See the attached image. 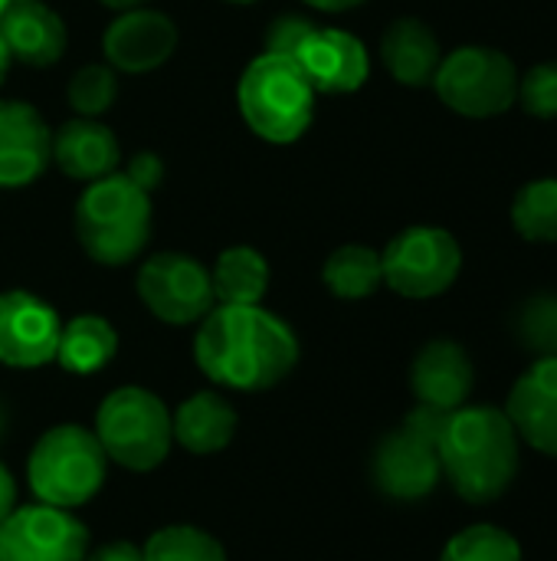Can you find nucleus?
Here are the masks:
<instances>
[{"label": "nucleus", "instance_id": "nucleus-1", "mask_svg": "<svg viewBox=\"0 0 557 561\" xmlns=\"http://www.w3.org/2000/svg\"><path fill=\"white\" fill-rule=\"evenodd\" d=\"M194 358L223 388L266 391L295 368L299 339L263 306H213L200 319Z\"/></svg>", "mask_w": 557, "mask_h": 561}, {"label": "nucleus", "instance_id": "nucleus-2", "mask_svg": "<svg viewBox=\"0 0 557 561\" xmlns=\"http://www.w3.org/2000/svg\"><path fill=\"white\" fill-rule=\"evenodd\" d=\"M440 470L466 503L486 506L519 477V434L502 408H456L437 444Z\"/></svg>", "mask_w": 557, "mask_h": 561}, {"label": "nucleus", "instance_id": "nucleus-3", "mask_svg": "<svg viewBox=\"0 0 557 561\" xmlns=\"http://www.w3.org/2000/svg\"><path fill=\"white\" fill-rule=\"evenodd\" d=\"M76 240L102 266L138 260L151 240V194L118 171L92 181L76 201Z\"/></svg>", "mask_w": 557, "mask_h": 561}, {"label": "nucleus", "instance_id": "nucleus-4", "mask_svg": "<svg viewBox=\"0 0 557 561\" xmlns=\"http://www.w3.org/2000/svg\"><path fill=\"white\" fill-rule=\"evenodd\" d=\"M240 115L269 145L299 141L315 118V89L292 56L259 53L236 85Z\"/></svg>", "mask_w": 557, "mask_h": 561}, {"label": "nucleus", "instance_id": "nucleus-5", "mask_svg": "<svg viewBox=\"0 0 557 561\" xmlns=\"http://www.w3.org/2000/svg\"><path fill=\"white\" fill-rule=\"evenodd\" d=\"M105 467L108 457L92 431L79 424H59L30 450L26 477L39 503L76 510L102 490Z\"/></svg>", "mask_w": 557, "mask_h": 561}, {"label": "nucleus", "instance_id": "nucleus-6", "mask_svg": "<svg viewBox=\"0 0 557 561\" xmlns=\"http://www.w3.org/2000/svg\"><path fill=\"white\" fill-rule=\"evenodd\" d=\"M95 437L108 460L135 473L158 470L174 444L164 401L144 388L112 391L95 414Z\"/></svg>", "mask_w": 557, "mask_h": 561}, {"label": "nucleus", "instance_id": "nucleus-7", "mask_svg": "<svg viewBox=\"0 0 557 561\" xmlns=\"http://www.w3.org/2000/svg\"><path fill=\"white\" fill-rule=\"evenodd\" d=\"M430 85L450 112L463 118H496L519 99V66L496 46H460L443 53Z\"/></svg>", "mask_w": 557, "mask_h": 561}, {"label": "nucleus", "instance_id": "nucleus-8", "mask_svg": "<svg viewBox=\"0 0 557 561\" xmlns=\"http://www.w3.org/2000/svg\"><path fill=\"white\" fill-rule=\"evenodd\" d=\"M384 283L404 299L443 296L463 273V247L443 227H407L381 253Z\"/></svg>", "mask_w": 557, "mask_h": 561}, {"label": "nucleus", "instance_id": "nucleus-9", "mask_svg": "<svg viewBox=\"0 0 557 561\" xmlns=\"http://www.w3.org/2000/svg\"><path fill=\"white\" fill-rule=\"evenodd\" d=\"M135 286L148 312L167 325H194L217 302L210 270L200 260L174 250L144 260Z\"/></svg>", "mask_w": 557, "mask_h": 561}, {"label": "nucleus", "instance_id": "nucleus-10", "mask_svg": "<svg viewBox=\"0 0 557 561\" xmlns=\"http://www.w3.org/2000/svg\"><path fill=\"white\" fill-rule=\"evenodd\" d=\"M89 529L59 506L13 510L0 526V561H85Z\"/></svg>", "mask_w": 557, "mask_h": 561}, {"label": "nucleus", "instance_id": "nucleus-11", "mask_svg": "<svg viewBox=\"0 0 557 561\" xmlns=\"http://www.w3.org/2000/svg\"><path fill=\"white\" fill-rule=\"evenodd\" d=\"M59 312L26 289L0 293V362L10 368H39L56 362Z\"/></svg>", "mask_w": 557, "mask_h": 561}, {"label": "nucleus", "instance_id": "nucleus-12", "mask_svg": "<svg viewBox=\"0 0 557 561\" xmlns=\"http://www.w3.org/2000/svg\"><path fill=\"white\" fill-rule=\"evenodd\" d=\"M315 95H348L368 82L371 59L364 43L338 26H315L292 53Z\"/></svg>", "mask_w": 557, "mask_h": 561}, {"label": "nucleus", "instance_id": "nucleus-13", "mask_svg": "<svg viewBox=\"0 0 557 561\" xmlns=\"http://www.w3.org/2000/svg\"><path fill=\"white\" fill-rule=\"evenodd\" d=\"M174 49H177L174 20L151 7L121 10L102 36V53L108 66L118 72H135V76L154 72L174 56Z\"/></svg>", "mask_w": 557, "mask_h": 561}, {"label": "nucleus", "instance_id": "nucleus-14", "mask_svg": "<svg viewBox=\"0 0 557 561\" xmlns=\"http://www.w3.org/2000/svg\"><path fill=\"white\" fill-rule=\"evenodd\" d=\"M53 164V131L46 118L20 99H0V187L20 191Z\"/></svg>", "mask_w": 557, "mask_h": 561}, {"label": "nucleus", "instance_id": "nucleus-15", "mask_svg": "<svg viewBox=\"0 0 557 561\" xmlns=\"http://www.w3.org/2000/svg\"><path fill=\"white\" fill-rule=\"evenodd\" d=\"M371 477L374 486L401 503L423 500L437 490L443 470H440V454L427 440L414 437L410 431H391L371 460Z\"/></svg>", "mask_w": 557, "mask_h": 561}, {"label": "nucleus", "instance_id": "nucleus-16", "mask_svg": "<svg viewBox=\"0 0 557 561\" xmlns=\"http://www.w3.org/2000/svg\"><path fill=\"white\" fill-rule=\"evenodd\" d=\"M502 411L519 440L545 457H557V358H538L512 385Z\"/></svg>", "mask_w": 557, "mask_h": 561}, {"label": "nucleus", "instance_id": "nucleus-17", "mask_svg": "<svg viewBox=\"0 0 557 561\" xmlns=\"http://www.w3.org/2000/svg\"><path fill=\"white\" fill-rule=\"evenodd\" d=\"M476 385V368L469 352L453 339L427 342L410 365V388L417 404L437 411H456L469 401Z\"/></svg>", "mask_w": 557, "mask_h": 561}, {"label": "nucleus", "instance_id": "nucleus-18", "mask_svg": "<svg viewBox=\"0 0 557 561\" xmlns=\"http://www.w3.org/2000/svg\"><path fill=\"white\" fill-rule=\"evenodd\" d=\"M0 36L16 62L36 66V69L59 62L66 53V43H69L62 16L53 7H46L43 0L10 3L0 13Z\"/></svg>", "mask_w": 557, "mask_h": 561}, {"label": "nucleus", "instance_id": "nucleus-19", "mask_svg": "<svg viewBox=\"0 0 557 561\" xmlns=\"http://www.w3.org/2000/svg\"><path fill=\"white\" fill-rule=\"evenodd\" d=\"M53 161L66 178L92 184L118 168L121 145L108 125L95 118H72L53 135Z\"/></svg>", "mask_w": 557, "mask_h": 561}, {"label": "nucleus", "instance_id": "nucleus-20", "mask_svg": "<svg viewBox=\"0 0 557 561\" xmlns=\"http://www.w3.org/2000/svg\"><path fill=\"white\" fill-rule=\"evenodd\" d=\"M381 59L401 85L423 89L443 62V46L423 20L401 16L381 36Z\"/></svg>", "mask_w": 557, "mask_h": 561}, {"label": "nucleus", "instance_id": "nucleus-21", "mask_svg": "<svg viewBox=\"0 0 557 561\" xmlns=\"http://www.w3.org/2000/svg\"><path fill=\"white\" fill-rule=\"evenodd\" d=\"M171 434L190 454H217L236 434V411L217 391H200L171 414Z\"/></svg>", "mask_w": 557, "mask_h": 561}, {"label": "nucleus", "instance_id": "nucleus-22", "mask_svg": "<svg viewBox=\"0 0 557 561\" xmlns=\"http://www.w3.org/2000/svg\"><path fill=\"white\" fill-rule=\"evenodd\" d=\"M118 352V332L102 316H76L62 325L56 362L69 375H95L102 371Z\"/></svg>", "mask_w": 557, "mask_h": 561}, {"label": "nucleus", "instance_id": "nucleus-23", "mask_svg": "<svg viewBox=\"0 0 557 561\" xmlns=\"http://www.w3.org/2000/svg\"><path fill=\"white\" fill-rule=\"evenodd\" d=\"M210 279L220 306H259L269 289V263L256 247H230L217 256Z\"/></svg>", "mask_w": 557, "mask_h": 561}, {"label": "nucleus", "instance_id": "nucleus-24", "mask_svg": "<svg viewBox=\"0 0 557 561\" xmlns=\"http://www.w3.org/2000/svg\"><path fill=\"white\" fill-rule=\"evenodd\" d=\"M322 279L332 289V296H338V299H368V296H374L384 286L381 253L364 247V243L338 247L325 260Z\"/></svg>", "mask_w": 557, "mask_h": 561}, {"label": "nucleus", "instance_id": "nucleus-25", "mask_svg": "<svg viewBox=\"0 0 557 561\" xmlns=\"http://www.w3.org/2000/svg\"><path fill=\"white\" fill-rule=\"evenodd\" d=\"M512 227L529 243H557V178H535L512 201Z\"/></svg>", "mask_w": 557, "mask_h": 561}, {"label": "nucleus", "instance_id": "nucleus-26", "mask_svg": "<svg viewBox=\"0 0 557 561\" xmlns=\"http://www.w3.org/2000/svg\"><path fill=\"white\" fill-rule=\"evenodd\" d=\"M515 339L538 358H557V293L529 296L512 322Z\"/></svg>", "mask_w": 557, "mask_h": 561}, {"label": "nucleus", "instance_id": "nucleus-27", "mask_svg": "<svg viewBox=\"0 0 557 561\" xmlns=\"http://www.w3.org/2000/svg\"><path fill=\"white\" fill-rule=\"evenodd\" d=\"M144 561H227L223 546L194 526H167L161 533H154L144 549H141Z\"/></svg>", "mask_w": 557, "mask_h": 561}, {"label": "nucleus", "instance_id": "nucleus-28", "mask_svg": "<svg viewBox=\"0 0 557 561\" xmlns=\"http://www.w3.org/2000/svg\"><path fill=\"white\" fill-rule=\"evenodd\" d=\"M440 561H522V546L512 533L479 523L463 533H456Z\"/></svg>", "mask_w": 557, "mask_h": 561}, {"label": "nucleus", "instance_id": "nucleus-29", "mask_svg": "<svg viewBox=\"0 0 557 561\" xmlns=\"http://www.w3.org/2000/svg\"><path fill=\"white\" fill-rule=\"evenodd\" d=\"M69 105L79 112V118H98L102 112H108L118 99V79L112 66H82L72 79H69Z\"/></svg>", "mask_w": 557, "mask_h": 561}, {"label": "nucleus", "instance_id": "nucleus-30", "mask_svg": "<svg viewBox=\"0 0 557 561\" xmlns=\"http://www.w3.org/2000/svg\"><path fill=\"white\" fill-rule=\"evenodd\" d=\"M515 102L535 118H557V59L538 62L525 76H519Z\"/></svg>", "mask_w": 557, "mask_h": 561}, {"label": "nucleus", "instance_id": "nucleus-31", "mask_svg": "<svg viewBox=\"0 0 557 561\" xmlns=\"http://www.w3.org/2000/svg\"><path fill=\"white\" fill-rule=\"evenodd\" d=\"M315 30V23L312 20H305V16H279L272 26H269V33H266V53H276V56H292L295 49H299V43L309 36Z\"/></svg>", "mask_w": 557, "mask_h": 561}, {"label": "nucleus", "instance_id": "nucleus-32", "mask_svg": "<svg viewBox=\"0 0 557 561\" xmlns=\"http://www.w3.org/2000/svg\"><path fill=\"white\" fill-rule=\"evenodd\" d=\"M446 421H450V411H437L430 404H417L407 417H404V431H410L414 437L427 440L430 447L440 444L443 431H446Z\"/></svg>", "mask_w": 557, "mask_h": 561}, {"label": "nucleus", "instance_id": "nucleus-33", "mask_svg": "<svg viewBox=\"0 0 557 561\" xmlns=\"http://www.w3.org/2000/svg\"><path fill=\"white\" fill-rule=\"evenodd\" d=\"M141 191H154V187H161V181H164V161L154 154V151H138L131 161H128V171H125Z\"/></svg>", "mask_w": 557, "mask_h": 561}, {"label": "nucleus", "instance_id": "nucleus-34", "mask_svg": "<svg viewBox=\"0 0 557 561\" xmlns=\"http://www.w3.org/2000/svg\"><path fill=\"white\" fill-rule=\"evenodd\" d=\"M85 561H144V559H141V549H138L135 542L118 539V542L102 546L92 559H85Z\"/></svg>", "mask_w": 557, "mask_h": 561}, {"label": "nucleus", "instance_id": "nucleus-35", "mask_svg": "<svg viewBox=\"0 0 557 561\" xmlns=\"http://www.w3.org/2000/svg\"><path fill=\"white\" fill-rule=\"evenodd\" d=\"M13 510H16V483H13L10 470L0 463V526L10 519Z\"/></svg>", "mask_w": 557, "mask_h": 561}, {"label": "nucleus", "instance_id": "nucleus-36", "mask_svg": "<svg viewBox=\"0 0 557 561\" xmlns=\"http://www.w3.org/2000/svg\"><path fill=\"white\" fill-rule=\"evenodd\" d=\"M305 3L315 7V10H325V13H345V10H351V7H358L364 0H305Z\"/></svg>", "mask_w": 557, "mask_h": 561}, {"label": "nucleus", "instance_id": "nucleus-37", "mask_svg": "<svg viewBox=\"0 0 557 561\" xmlns=\"http://www.w3.org/2000/svg\"><path fill=\"white\" fill-rule=\"evenodd\" d=\"M98 3H105V7H112V10H131V7H144L148 0H98Z\"/></svg>", "mask_w": 557, "mask_h": 561}, {"label": "nucleus", "instance_id": "nucleus-38", "mask_svg": "<svg viewBox=\"0 0 557 561\" xmlns=\"http://www.w3.org/2000/svg\"><path fill=\"white\" fill-rule=\"evenodd\" d=\"M10 62H13V56H10V49H7V43H3V36H0V85H3V76H7Z\"/></svg>", "mask_w": 557, "mask_h": 561}, {"label": "nucleus", "instance_id": "nucleus-39", "mask_svg": "<svg viewBox=\"0 0 557 561\" xmlns=\"http://www.w3.org/2000/svg\"><path fill=\"white\" fill-rule=\"evenodd\" d=\"M10 3H36V0H7V7H10Z\"/></svg>", "mask_w": 557, "mask_h": 561}, {"label": "nucleus", "instance_id": "nucleus-40", "mask_svg": "<svg viewBox=\"0 0 557 561\" xmlns=\"http://www.w3.org/2000/svg\"><path fill=\"white\" fill-rule=\"evenodd\" d=\"M227 3H256V0H227Z\"/></svg>", "mask_w": 557, "mask_h": 561}, {"label": "nucleus", "instance_id": "nucleus-41", "mask_svg": "<svg viewBox=\"0 0 557 561\" xmlns=\"http://www.w3.org/2000/svg\"><path fill=\"white\" fill-rule=\"evenodd\" d=\"M3 10H7V0H0V13H3Z\"/></svg>", "mask_w": 557, "mask_h": 561}, {"label": "nucleus", "instance_id": "nucleus-42", "mask_svg": "<svg viewBox=\"0 0 557 561\" xmlns=\"http://www.w3.org/2000/svg\"><path fill=\"white\" fill-rule=\"evenodd\" d=\"M0 427H3V414H0Z\"/></svg>", "mask_w": 557, "mask_h": 561}]
</instances>
